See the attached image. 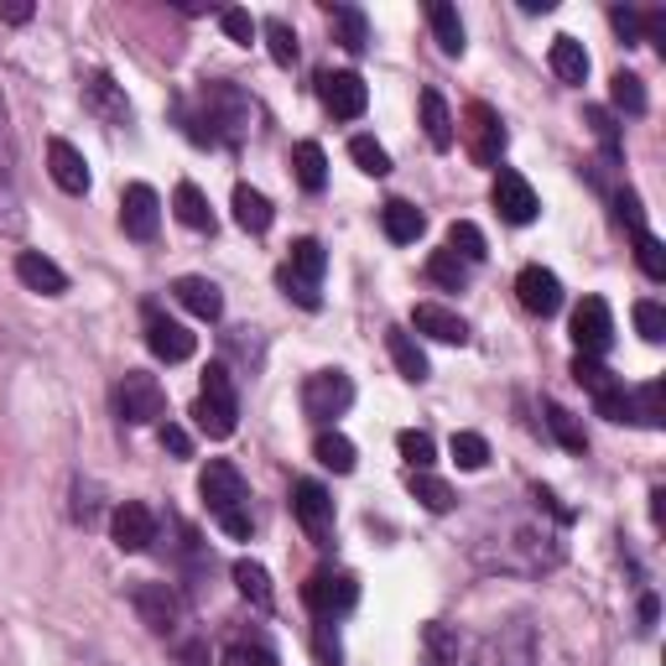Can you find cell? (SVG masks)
Here are the masks:
<instances>
[{"label": "cell", "mask_w": 666, "mask_h": 666, "mask_svg": "<svg viewBox=\"0 0 666 666\" xmlns=\"http://www.w3.org/2000/svg\"><path fill=\"white\" fill-rule=\"evenodd\" d=\"M193 422H198V432L214 438V443H224V438L235 432L239 396H235V380H229L224 365H208L204 370V391H198V401H193Z\"/></svg>", "instance_id": "3957f363"}, {"label": "cell", "mask_w": 666, "mask_h": 666, "mask_svg": "<svg viewBox=\"0 0 666 666\" xmlns=\"http://www.w3.org/2000/svg\"><path fill=\"white\" fill-rule=\"evenodd\" d=\"M146 344H152L156 359L183 365V359H193V349H198V334H188L183 324H172V318H162L156 308H146Z\"/></svg>", "instance_id": "5bb4252c"}, {"label": "cell", "mask_w": 666, "mask_h": 666, "mask_svg": "<svg viewBox=\"0 0 666 666\" xmlns=\"http://www.w3.org/2000/svg\"><path fill=\"white\" fill-rule=\"evenodd\" d=\"M588 125H594L598 146H604V156L609 162H619V136H615V120H609V110H588Z\"/></svg>", "instance_id": "816d5d0a"}, {"label": "cell", "mask_w": 666, "mask_h": 666, "mask_svg": "<svg viewBox=\"0 0 666 666\" xmlns=\"http://www.w3.org/2000/svg\"><path fill=\"white\" fill-rule=\"evenodd\" d=\"M463 141H469V156H474L479 167H495L500 152H505V125H500V115L490 110L484 100H474L469 110H463Z\"/></svg>", "instance_id": "ba28073f"}, {"label": "cell", "mask_w": 666, "mask_h": 666, "mask_svg": "<svg viewBox=\"0 0 666 666\" xmlns=\"http://www.w3.org/2000/svg\"><path fill=\"white\" fill-rule=\"evenodd\" d=\"M172 208H177V219L188 224V229H198V235H214V208H208L204 188L198 183H177V193H172Z\"/></svg>", "instance_id": "4316f807"}, {"label": "cell", "mask_w": 666, "mask_h": 666, "mask_svg": "<svg viewBox=\"0 0 666 666\" xmlns=\"http://www.w3.org/2000/svg\"><path fill=\"white\" fill-rule=\"evenodd\" d=\"M547 432L567 448V453H588V432H583V422L567 407H557V401H547Z\"/></svg>", "instance_id": "8d00e7d4"}, {"label": "cell", "mask_w": 666, "mask_h": 666, "mask_svg": "<svg viewBox=\"0 0 666 666\" xmlns=\"http://www.w3.org/2000/svg\"><path fill=\"white\" fill-rule=\"evenodd\" d=\"M131 609L152 635H177L183 625V598L172 583H131Z\"/></svg>", "instance_id": "5b68a950"}, {"label": "cell", "mask_w": 666, "mask_h": 666, "mask_svg": "<svg viewBox=\"0 0 666 666\" xmlns=\"http://www.w3.org/2000/svg\"><path fill=\"white\" fill-rule=\"evenodd\" d=\"M396 448H401V459H407L411 469H432V459H438V443H432V432H417V428L401 432V438H396Z\"/></svg>", "instance_id": "f6af8a7d"}, {"label": "cell", "mask_w": 666, "mask_h": 666, "mask_svg": "<svg viewBox=\"0 0 666 666\" xmlns=\"http://www.w3.org/2000/svg\"><path fill=\"white\" fill-rule=\"evenodd\" d=\"M641 625H646V631H650V625H656V598H641Z\"/></svg>", "instance_id": "680465c9"}, {"label": "cell", "mask_w": 666, "mask_h": 666, "mask_svg": "<svg viewBox=\"0 0 666 666\" xmlns=\"http://www.w3.org/2000/svg\"><path fill=\"white\" fill-rule=\"evenodd\" d=\"M110 531H115V547L120 552H146L156 542L152 505H141V500H125V505H115V521H110Z\"/></svg>", "instance_id": "2e32d148"}, {"label": "cell", "mask_w": 666, "mask_h": 666, "mask_svg": "<svg viewBox=\"0 0 666 666\" xmlns=\"http://www.w3.org/2000/svg\"><path fill=\"white\" fill-rule=\"evenodd\" d=\"M380 229H386V239H396V245H411V239L428 229V219H422V208H417V204L391 198V204L380 208Z\"/></svg>", "instance_id": "484cf974"}, {"label": "cell", "mask_w": 666, "mask_h": 666, "mask_svg": "<svg viewBox=\"0 0 666 666\" xmlns=\"http://www.w3.org/2000/svg\"><path fill=\"white\" fill-rule=\"evenodd\" d=\"M573 339H578L583 359L609 355V344H615V312H609L604 297H583L578 308H573Z\"/></svg>", "instance_id": "9c48e42d"}, {"label": "cell", "mask_w": 666, "mask_h": 666, "mask_svg": "<svg viewBox=\"0 0 666 666\" xmlns=\"http://www.w3.org/2000/svg\"><path fill=\"white\" fill-rule=\"evenodd\" d=\"M349 156H355V167L365 172V177H386V172H391V152H386L376 136H355L349 141Z\"/></svg>", "instance_id": "7bdbcfd3"}, {"label": "cell", "mask_w": 666, "mask_h": 666, "mask_svg": "<svg viewBox=\"0 0 666 666\" xmlns=\"http://www.w3.org/2000/svg\"><path fill=\"white\" fill-rule=\"evenodd\" d=\"M48 172H52V183H58L63 193H73V198H84L89 193V162L73 141H63V136L48 141Z\"/></svg>", "instance_id": "e0dca14e"}, {"label": "cell", "mask_w": 666, "mask_h": 666, "mask_svg": "<svg viewBox=\"0 0 666 666\" xmlns=\"http://www.w3.org/2000/svg\"><path fill=\"white\" fill-rule=\"evenodd\" d=\"M328 21H334V32H339V42L349 52L370 48V21H365V11H359V6H328Z\"/></svg>", "instance_id": "e575fe53"}, {"label": "cell", "mask_w": 666, "mask_h": 666, "mask_svg": "<svg viewBox=\"0 0 666 666\" xmlns=\"http://www.w3.org/2000/svg\"><path fill=\"white\" fill-rule=\"evenodd\" d=\"M490 198H495V208H500V219L505 224H531L536 219V188H531L526 177L515 167H500L495 172V188H490Z\"/></svg>", "instance_id": "4fadbf2b"}, {"label": "cell", "mask_w": 666, "mask_h": 666, "mask_svg": "<svg viewBox=\"0 0 666 666\" xmlns=\"http://www.w3.org/2000/svg\"><path fill=\"white\" fill-rule=\"evenodd\" d=\"M479 666H495V650H484V656H479Z\"/></svg>", "instance_id": "91938a15"}, {"label": "cell", "mask_w": 666, "mask_h": 666, "mask_svg": "<svg viewBox=\"0 0 666 666\" xmlns=\"http://www.w3.org/2000/svg\"><path fill=\"white\" fill-rule=\"evenodd\" d=\"M17 276L32 291H42V297H63V291H69V271H63L58 260H48L42 250H21V256H17Z\"/></svg>", "instance_id": "44dd1931"}, {"label": "cell", "mask_w": 666, "mask_h": 666, "mask_svg": "<svg viewBox=\"0 0 666 666\" xmlns=\"http://www.w3.org/2000/svg\"><path fill=\"white\" fill-rule=\"evenodd\" d=\"M27 214H21V188H17V136H11V115L0 100V229L17 235Z\"/></svg>", "instance_id": "52a82bcc"}, {"label": "cell", "mask_w": 666, "mask_h": 666, "mask_svg": "<svg viewBox=\"0 0 666 666\" xmlns=\"http://www.w3.org/2000/svg\"><path fill=\"white\" fill-rule=\"evenodd\" d=\"M552 73L563 79V84H583L588 79V52H583L578 37H552Z\"/></svg>", "instance_id": "f1b7e54d"}, {"label": "cell", "mask_w": 666, "mask_h": 666, "mask_svg": "<svg viewBox=\"0 0 666 666\" xmlns=\"http://www.w3.org/2000/svg\"><path fill=\"white\" fill-rule=\"evenodd\" d=\"M291 167H297V183L308 193H324L328 188V156L318 141H303L297 152H291Z\"/></svg>", "instance_id": "836d02e7"}, {"label": "cell", "mask_w": 666, "mask_h": 666, "mask_svg": "<svg viewBox=\"0 0 666 666\" xmlns=\"http://www.w3.org/2000/svg\"><path fill=\"white\" fill-rule=\"evenodd\" d=\"M635 328H641V339H646V344H662V339H666V312H662V303H635Z\"/></svg>", "instance_id": "681fc988"}, {"label": "cell", "mask_w": 666, "mask_h": 666, "mask_svg": "<svg viewBox=\"0 0 666 666\" xmlns=\"http://www.w3.org/2000/svg\"><path fill=\"white\" fill-rule=\"evenodd\" d=\"M312 650H318V666H344V646H339L334 619H318V631H312Z\"/></svg>", "instance_id": "c3c4849f"}, {"label": "cell", "mask_w": 666, "mask_h": 666, "mask_svg": "<svg viewBox=\"0 0 666 666\" xmlns=\"http://www.w3.org/2000/svg\"><path fill=\"white\" fill-rule=\"evenodd\" d=\"M120 229L131 239H156V229H162V198H156V188L131 183V188L120 193Z\"/></svg>", "instance_id": "7c38bea8"}, {"label": "cell", "mask_w": 666, "mask_h": 666, "mask_svg": "<svg viewBox=\"0 0 666 666\" xmlns=\"http://www.w3.org/2000/svg\"><path fill=\"white\" fill-rule=\"evenodd\" d=\"M256 131V104L239 84H214L198 89V104H193L188 115V136L204 141V146H239V141Z\"/></svg>", "instance_id": "6da1fadb"}, {"label": "cell", "mask_w": 666, "mask_h": 666, "mask_svg": "<svg viewBox=\"0 0 666 666\" xmlns=\"http://www.w3.org/2000/svg\"><path fill=\"white\" fill-rule=\"evenodd\" d=\"M271 219H276L271 198H266L260 188H250V183H239V188H235V224H239V229H245V235H266Z\"/></svg>", "instance_id": "cb8c5ba5"}, {"label": "cell", "mask_w": 666, "mask_h": 666, "mask_svg": "<svg viewBox=\"0 0 666 666\" xmlns=\"http://www.w3.org/2000/svg\"><path fill=\"white\" fill-rule=\"evenodd\" d=\"M417 666H459V635L448 631L443 619L422 625V662Z\"/></svg>", "instance_id": "f546056e"}, {"label": "cell", "mask_w": 666, "mask_h": 666, "mask_svg": "<svg viewBox=\"0 0 666 666\" xmlns=\"http://www.w3.org/2000/svg\"><path fill=\"white\" fill-rule=\"evenodd\" d=\"M260 32H266V48H271V63H276V69H291V63H297V32H291L281 17L260 21Z\"/></svg>", "instance_id": "ab89813d"}, {"label": "cell", "mask_w": 666, "mask_h": 666, "mask_svg": "<svg viewBox=\"0 0 666 666\" xmlns=\"http://www.w3.org/2000/svg\"><path fill=\"white\" fill-rule=\"evenodd\" d=\"M411 324H417V334H428V339H438V344L469 339V324H463L453 308H443V303H422V308L411 312Z\"/></svg>", "instance_id": "7402d4cb"}, {"label": "cell", "mask_w": 666, "mask_h": 666, "mask_svg": "<svg viewBox=\"0 0 666 666\" xmlns=\"http://www.w3.org/2000/svg\"><path fill=\"white\" fill-rule=\"evenodd\" d=\"M172 297L183 303V308L193 312V318H204V324H219L224 312V291L208 281V276H177V287H172Z\"/></svg>", "instance_id": "ffe728a7"}, {"label": "cell", "mask_w": 666, "mask_h": 666, "mask_svg": "<svg viewBox=\"0 0 666 666\" xmlns=\"http://www.w3.org/2000/svg\"><path fill=\"white\" fill-rule=\"evenodd\" d=\"M328 271V256H324V245L318 239H297L291 245V256H287V276L291 281H303V287H318Z\"/></svg>", "instance_id": "83f0119b"}, {"label": "cell", "mask_w": 666, "mask_h": 666, "mask_svg": "<svg viewBox=\"0 0 666 666\" xmlns=\"http://www.w3.org/2000/svg\"><path fill=\"white\" fill-rule=\"evenodd\" d=\"M198 495H204L208 515L219 521L235 542L250 536V490H245V479L229 459H208L204 474H198Z\"/></svg>", "instance_id": "7a4b0ae2"}, {"label": "cell", "mask_w": 666, "mask_h": 666, "mask_svg": "<svg viewBox=\"0 0 666 666\" xmlns=\"http://www.w3.org/2000/svg\"><path fill=\"white\" fill-rule=\"evenodd\" d=\"M318 100L328 104V115L334 120H359L365 115V104H370V89H365V79L349 73V69L318 73Z\"/></svg>", "instance_id": "8fae6325"}, {"label": "cell", "mask_w": 666, "mask_h": 666, "mask_svg": "<svg viewBox=\"0 0 666 666\" xmlns=\"http://www.w3.org/2000/svg\"><path fill=\"white\" fill-rule=\"evenodd\" d=\"M407 490H411V500H422V505H428V511H453V484H448V479H438V474H428V469H411L407 474Z\"/></svg>", "instance_id": "4dcf8cb0"}, {"label": "cell", "mask_w": 666, "mask_h": 666, "mask_svg": "<svg viewBox=\"0 0 666 666\" xmlns=\"http://www.w3.org/2000/svg\"><path fill=\"white\" fill-rule=\"evenodd\" d=\"M453 459H459V469H484L490 463V443L479 432H453Z\"/></svg>", "instance_id": "7dc6e473"}, {"label": "cell", "mask_w": 666, "mask_h": 666, "mask_svg": "<svg viewBox=\"0 0 666 666\" xmlns=\"http://www.w3.org/2000/svg\"><path fill=\"white\" fill-rule=\"evenodd\" d=\"M428 27H432V37H438V48L448 52V58H463V21H459V11L453 6H428Z\"/></svg>", "instance_id": "d590c367"}, {"label": "cell", "mask_w": 666, "mask_h": 666, "mask_svg": "<svg viewBox=\"0 0 666 666\" xmlns=\"http://www.w3.org/2000/svg\"><path fill=\"white\" fill-rule=\"evenodd\" d=\"M291 511H297V521H303V526H308V536H318V542L334 531V500H328V490L318 484V479H303V484H297Z\"/></svg>", "instance_id": "d6986e66"}, {"label": "cell", "mask_w": 666, "mask_h": 666, "mask_svg": "<svg viewBox=\"0 0 666 666\" xmlns=\"http://www.w3.org/2000/svg\"><path fill=\"white\" fill-rule=\"evenodd\" d=\"M312 459L324 463V469H334V474H355V463H359V453H355V443L344 438V432H318V443H312Z\"/></svg>", "instance_id": "d6a6232c"}, {"label": "cell", "mask_w": 666, "mask_h": 666, "mask_svg": "<svg viewBox=\"0 0 666 666\" xmlns=\"http://www.w3.org/2000/svg\"><path fill=\"white\" fill-rule=\"evenodd\" d=\"M609 100H615V110H625V115H646V84L635 79V73L619 69L615 79H609Z\"/></svg>", "instance_id": "b9f144b4"}, {"label": "cell", "mask_w": 666, "mask_h": 666, "mask_svg": "<svg viewBox=\"0 0 666 666\" xmlns=\"http://www.w3.org/2000/svg\"><path fill=\"white\" fill-rule=\"evenodd\" d=\"M303 598H308V609L318 619H339V615H349L359 604V583H355V573H312L308 583H303Z\"/></svg>", "instance_id": "8992f818"}, {"label": "cell", "mask_w": 666, "mask_h": 666, "mask_svg": "<svg viewBox=\"0 0 666 666\" xmlns=\"http://www.w3.org/2000/svg\"><path fill=\"white\" fill-rule=\"evenodd\" d=\"M386 349H391V359H396V370H401V380H411V386H422V380L432 376L428 355H422V344L411 339L407 328H391V334H386Z\"/></svg>", "instance_id": "603a6c76"}, {"label": "cell", "mask_w": 666, "mask_h": 666, "mask_svg": "<svg viewBox=\"0 0 666 666\" xmlns=\"http://www.w3.org/2000/svg\"><path fill=\"white\" fill-rule=\"evenodd\" d=\"M448 250H453L463 266H469V260H484V229L469 219H453L448 224Z\"/></svg>", "instance_id": "60d3db41"}, {"label": "cell", "mask_w": 666, "mask_h": 666, "mask_svg": "<svg viewBox=\"0 0 666 666\" xmlns=\"http://www.w3.org/2000/svg\"><path fill=\"white\" fill-rule=\"evenodd\" d=\"M490 650H495V666H536V635H531V625H511Z\"/></svg>", "instance_id": "1f68e13d"}, {"label": "cell", "mask_w": 666, "mask_h": 666, "mask_svg": "<svg viewBox=\"0 0 666 666\" xmlns=\"http://www.w3.org/2000/svg\"><path fill=\"white\" fill-rule=\"evenodd\" d=\"M349 407H355V380L344 376V370H318V376H308V386H303V411H308L318 428H328V422L344 417Z\"/></svg>", "instance_id": "277c9868"}, {"label": "cell", "mask_w": 666, "mask_h": 666, "mask_svg": "<svg viewBox=\"0 0 666 666\" xmlns=\"http://www.w3.org/2000/svg\"><path fill=\"white\" fill-rule=\"evenodd\" d=\"M635 235V260H641V271L650 276V281H666V250H662V239L650 235L646 224L641 229H631Z\"/></svg>", "instance_id": "ee69618b"}, {"label": "cell", "mask_w": 666, "mask_h": 666, "mask_svg": "<svg viewBox=\"0 0 666 666\" xmlns=\"http://www.w3.org/2000/svg\"><path fill=\"white\" fill-rule=\"evenodd\" d=\"M428 276L438 281V287H448V291H459L463 281H469V266H463L453 250H432V260H428Z\"/></svg>", "instance_id": "bcb514c9"}, {"label": "cell", "mask_w": 666, "mask_h": 666, "mask_svg": "<svg viewBox=\"0 0 666 666\" xmlns=\"http://www.w3.org/2000/svg\"><path fill=\"white\" fill-rule=\"evenodd\" d=\"M115 407H120V417H125L131 428H152L156 417L167 411V396H162V386H156V376H141V370H131V376L120 380Z\"/></svg>", "instance_id": "30bf717a"}, {"label": "cell", "mask_w": 666, "mask_h": 666, "mask_svg": "<svg viewBox=\"0 0 666 666\" xmlns=\"http://www.w3.org/2000/svg\"><path fill=\"white\" fill-rule=\"evenodd\" d=\"M0 21H11V27H27V21H32V6H27V0H6V6H0Z\"/></svg>", "instance_id": "9f6ffc18"}, {"label": "cell", "mask_w": 666, "mask_h": 666, "mask_svg": "<svg viewBox=\"0 0 666 666\" xmlns=\"http://www.w3.org/2000/svg\"><path fill=\"white\" fill-rule=\"evenodd\" d=\"M219 27L229 32V42H256V21H250V11H239V6H229V11H219Z\"/></svg>", "instance_id": "f907efd6"}, {"label": "cell", "mask_w": 666, "mask_h": 666, "mask_svg": "<svg viewBox=\"0 0 666 666\" xmlns=\"http://www.w3.org/2000/svg\"><path fill=\"white\" fill-rule=\"evenodd\" d=\"M235 583H239V594L250 598L256 609H271V573H266L260 563L239 557V563H235Z\"/></svg>", "instance_id": "74e56055"}, {"label": "cell", "mask_w": 666, "mask_h": 666, "mask_svg": "<svg viewBox=\"0 0 666 666\" xmlns=\"http://www.w3.org/2000/svg\"><path fill=\"white\" fill-rule=\"evenodd\" d=\"M162 448H167V453H177V459H188V453H193V438H188L183 428H172V422H167V428H162Z\"/></svg>", "instance_id": "11a10c76"}, {"label": "cell", "mask_w": 666, "mask_h": 666, "mask_svg": "<svg viewBox=\"0 0 666 666\" xmlns=\"http://www.w3.org/2000/svg\"><path fill=\"white\" fill-rule=\"evenodd\" d=\"M224 666H276V656L260 646H229L224 650Z\"/></svg>", "instance_id": "f5cc1de1"}, {"label": "cell", "mask_w": 666, "mask_h": 666, "mask_svg": "<svg viewBox=\"0 0 666 666\" xmlns=\"http://www.w3.org/2000/svg\"><path fill=\"white\" fill-rule=\"evenodd\" d=\"M631 411L641 428H662L666 422V386L662 380H650V386H641V391L631 396Z\"/></svg>", "instance_id": "f35d334b"}, {"label": "cell", "mask_w": 666, "mask_h": 666, "mask_svg": "<svg viewBox=\"0 0 666 666\" xmlns=\"http://www.w3.org/2000/svg\"><path fill=\"white\" fill-rule=\"evenodd\" d=\"M422 131H428L432 152H448V146L459 141V131H453V115H448V100L438 94V89H422Z\"/></svg>", "instance_id": "d4e9b609"}, {"label": "cell", "mask_w": 666, "mask_h": 666, "mask_svg": "<svg viewBox=\"0 0 666 666\" xmlns=\"http://www.w3.org/2000/svg\"><path fill=\"white\" fill-rule=\"evenodd\" d=\"M609 21H615V32L625 37V42H641V11H625V6H615V11H609Z\"/></svg>", "instance_id": "db71d44e"}, {"label": "cell", "mask_w": 666, "mask_h": 666, "mask_svg": "<svg viewBox=\"0 0 666 666\" xmlns=\"http://www.w3.org/2000/svg\"><path fill=\"white\" fill-rule=\"evenodd\" d=\"M552 6H557V0H521V11H526V17H547Z\"/></svg>", "instance_id": "6f0895ef"}, {"label": "cell", "mask_w": 666, "mask_h": 666, "mask_svg": "<svg viewBox=\"0 0 666 666\" xmlns=\"http://www.w3.org/2000/svg\"><path fill=\"white\" fill-rule=\"evenodd\" d=\"M515 297H521V308L526 312L552 318V312L563 308V281H557L547 266H526V271L515 276Z\"/></svg>", "instance_id": "9a60e30c"}, {"label": "cell", "mask_w": 666, "mask_h": 666, "mask_svg": "<svg viewBox=\"0 0 666 666\" xmlns=\"http://www.w3.org/2000/svg\"><path fill=\"white\" fill-rule=\"evenodd\" d=\"M84 104H89V115H100L104 125H131V100H125V89H120L110 73H89Z\"/></svg>", "instance_id": "ac0fdd59"}]
</instances>
